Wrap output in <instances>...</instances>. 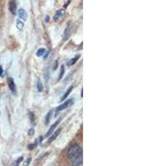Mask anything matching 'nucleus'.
<instances>
[{
	"instance_id": "nucleus-12",
	"label": "nucleus",
	"mask_w": 166,
	"mask_h": 166,
	"mask_svg": "<svg viewBox=\"0 0 166 166\" xmlns=\"http://www.w3.org/2000/svg\"><path fill=\"white\" fill-rule=\"evenodd\" d=\"M46 53H47V49L45 48H41L37 51L36 54H37V57H43V56L46 54Z\"/></svg>"
},
{
	"instance_id": "nucleus-10",
	"label": "nucleus",
	"mask_w": 166,
	"mask_h": 166,
	"mask_svg": "<svg viewBox=\"0 0 166 166\" xmlns=\"http://www.w3.org/2000/svg\"><path fill=\"white\" fill-rule=\"evenodd\" d=\"M71 24L69 23L68 25H67V27L65 28V31H64V33H63L64 41H66V40L68 39L69 37H70V35H71Z\"/></svg>"
},
{
	"instance_id": "nucleus-18",
	"label": "nucleus",
	"mask_w": 166,
	"mask_h": 166,
	"mask_svg": "<svg viewBox=\"0 0 166 166\" xmlns=\"http://www.w3.org/2000/svg\"><path fill=\"white\" fill-rule=\"evenodd\" d=\"M29 119H30V121H31L32 124H35V122H36V118H35L34 113L29 112Z\"/></svg>"
},
{
	"instance_id": "nucleus-25",
	"label": "nucleus",
	"mask_w": 166,
	"mask_h": 166,
	"mask_svg": "<svg viewBox=\"0 0 166 166\" xmlns=\"http://www.w3.org/2000/svg\"><path fill=\"white\" fill-rule=\"evenodd\" d=\"M49 19H50L49 16H48V15H47V16H46V19H45V21L47 22V23H48V22H49Z\"/></svg>"
},
{
	"instance_id": "nucleus-28",
	"label": "nucleus",
	"mask_w": 166,
	"mask_h": 166,
	"mask_svg": "<svg viewBox=\"0 0 166 166\" xmlns=\"http://www.w3.org/2000/svg\"><path fill=\"white\" fill-rule=\"evenodd\" d=\"M81 96L83 97V91H82V92H81Z\"/></svg>"
},
{
	"instance_id": "nucleus-15",
	"label": "nucleus",
	"mask_w": 166,
	"mask_h": 166,
	"mask_svg": "<svg viewBox=\"0 0 166 166\" xmlns=\"http://www.w3.org/2000/svg\"><path fill=\"white\" fill-rule=\"evenodd\" d=\"M64 73H65V66H64V65H62L61 69H60V72H59V75H58L57 82L62 80V78L64 76Z\"/></svg>"
},
{
	"instance_id": "nucleus-4",
	"label": "nucleus",
	"mask_w": 166,
	"mask_h": 166,
	"mask_svg": "<svg viewBox=\"0 0 166 166\" xmlns=\"http://www.w3.org/2000/svg\"><path fill=\"white\" fill-rule=\"evenodd\" d=\"M66 13L65 9H59L55 13L54 16H53V20L55 22H57L60 19H62L64 16V14Z\"/></svg>"
},
{
	"instance_id": "nucleus-22",
	"label": "nucleus",
	"mask_w": 166,
	"mask_h": 166,
	"mask_svg": "<svg viewBox=\"0 0 166 166\" xmlns=\"http://www.w3.org/2000/svg\"><path fill=\"white\" fill-rule=\"evenodd\" d=\"M0 77H4V70H3V66L0 65Z\"/></svg>"
},
{
	"instance_id": "nucleus-5",
	"label": "nucleus",
	"mask_w": 166,
	"mask_h": 166,
	"mask_svg": "<svg viewBox=\"0 0 166 166\" xmlns=\"http://www.w3.org/2000/svg\"><path fill=\"white\" fill-rule=\"evenodd\" d=\"M18 15H19V18L20 20L22 21H26L28 19V13L23 8H19V11H18Z\"/></svg>"
},
{
	"instance_id": "nucleus-16",
	"label": "nucleus",
	"mask_w": 166,
	"mask_h": 166,
	"mask_svg": "<svg viewBox=\"0 0 166 166\" xmlns=\"http://www.w3.org/2000/svg\"><path fill=\"white\" fill-rule=\"evenodd\" d=\"M73 89V87H70L68 88V89L66 90V92L65 93H64V95L62 96V99H61V100H65L66 99V97H67V96H69V94H70V93L71 92V90Z\"/></svg>"
},
{
	"instance_id": "nucleus-26",
	"label": "nucleus",
	"mask_w": 166,
	"mask_h": 166,
	"mask_svg": "<svg viewBox=\"0 0 166 166\" xmlns=\"http://www.w3.org/2000/svg\"><path fill=\"white\" fill-rule=\"evenodd\" d=\"M38 140H39V143H40V144H41V143L42 142V140H43V137H42V135H41V136H40V138H39V139H38Z\"/></svg>"
},
{
	"instance_id": "nucleus-7",
	"label": "nucleus",
	"mask_w": 166,
	"mask_h": 166,
	"mask_svg": "<svg viewBox=\"0 0 166 166\" xmlns=\"http://www.w3.org/2000/svg\"><path fill=\"white\" fill-rule=\"evenodd\" d=\"M62 131V128H59V129H57L56 131H54L53 133V134H51L50 136H49V139H48V144H51V143L53 142V140H55L56 139H57V137L58 136V134H60Z\"/></svg>"
},
{
	"instance_id": "nucleus-24",
	"label": "nucleus",
	"mask_w": 166,
	"mask_h": 166,
	"mask_svg": "<svg viewBox=\"0 0 166 166\" xmlns=\"http://www.w3.org/2000/svg\"><path fill=\"white\" fill-rule=\"evenodd\" d=\"M57 66H58V61L57 60V61H56L55 62H54V66L53 67L54 71H55V70H57Z\"/></svg>"
},
{
	"instance_id": "nucleus-13",
	"label": "nucleus",
	"mask_w": 166,
	"mask_h": 166,
	"mask_svg": "<svg viewBox=\"0 0 166 166\" xmlns=\"http://www.w3.org/2000/svg\"><path fill=\"white\" fill-rule=\"evenodd\" d=\"M16 27H17V28L19 29V30H23V28H24V23L22 20H20V19H17V21H16Z\"/></svg>"
},
{
	"instance_id": "nucleus-9",
	"label": "nucleus",
	"mask_w": 166,
	"mask_h": 166,
	"mask_svg": "<svg viewBox=\"0 0 166 166\" xmlns=\"http://www.w3.org/2000/svg\"><path fill=\"white\" fill-rule=\"evenodd\" d=\"M83 162V158H82V155L77 156V158H75L72 160V163L71 165L72 166H81Z\"/></svg>"
},
{
	"instance_id": "nucleus-1",
	"label": "nucleus",
	"mask_w": 166,
	"mask_h": 166,
	"mask_svg": "<svg viewBox=\"0 0 166 166\" xmlns=\"http://www.w3.org/2000/svg\"><path fill=\"white\" fill-rule=\"evenodd\" d=\"M82 155V148L77 144L71 145L67 150V158L70 160L77 158V156Z\"/></svg>"
},
{
	"instance_id": "nucleus-14",
	"label": "nucleus",
	"mask_w": 166,
	"mask_h": 166,
	"mask_svg": "<svg viewBox=\"0 0 166 166\" xmlns=\"http://www.w3.org/2000/svg\"><path fill=\"white\" fill-rule=\"evenodd\" d=\"M52 116H53V111L51 110V111H48V113L47 114V116H46V118H45V125L49 124L51 118H52Z\"/></svg>"
},
{
	"instance_id": "nucleus-21",
	"label": "nucleus",
	"mask_w": 166,
	"mask_h": 166,
	"mask_svg": "<svg viewBox=\"0 0 166 166\" xmlns=\"http://www.w3.org/2000/svg\"><path fill=\"white\" fill-rule=\"evenodd\" d=\"M36 146H37V142L34 143V144H33V143H32V144H30V145H28V150H32Z\"/></svg>"
},
{
	"instance_id": "nucleus-8",
	"label": "nucleus",
	"mask_w": 166,
	"mask_h": 166,
	"mask_svg": "<svg viewBox=\"0 0 166 166\" xmlns=\"http://www.w3.org/2000/svg\"><path fill=\"white\" fill-rule=\"evenodd\" d=\"M8 9L11 12L12 14L15 15L17 11V2L16 1H10L8 4Z\"/></svg>"
},
{
	"instance_id": "nucleus-11",
	"label": "nucleus",
	"mask_w": 166,
	"mask_h": 166,
	"mask_svg": "<svg viewBox=\"0 0 166 166\" xmlns=\"http://www.w3.org/2000/svg\"><path fill=\"white\" fill-rule=\"evenodd\" d=\"M80 57H81L80 54H77V55H76L75 57H73V58H71V60L67 62V66H72V65H74V64L77 63V62L79 60Z\"/></svg>"
},
{
	"instance_id": "nucleus-20",
	"label": "nucleus",
	"mask_w": 166,
	"mask_h": 166,
	"mask_svg": "<svg viewBox=\"0 0 166 166\" xmlns=\"http://www.w3.org/2000/svg\"><path fill=\"white\" fill-rule=\"evenodd\" d=\"M31 161H32V158H28L26 160L24 161V163H23V166H28L29 164H30V163H31Z\"/></svg>"
},
{
	"instance_id": "nucleus-17",
	"label": "nucleus",
	"mask_w": 166,
	"mask_h": 166,
	"mask_svg": "<svg viewBox=\"0 0 166 166\" xmlns=\"http://www.w3.org/2000/svg\"><path fill=\"white\" fill-rule=\"evenodd\" d=\"M37 91L39 92H42L43 91V84H42V81L40 79L37 80Z\"/></svg>"
},
{
	"instance_id": "nucleus-19",
	"label": "nucleus",
	"mask_w": 166,
	"mask_h": 166,
	"mask_svg": "<svg viewBox=\"0 0 166 166\" xmlns=\"http://www.w3.org/2000/svg\"><path fill=\"white\" fill-rule=\"evenodd\" d=\"M23 156H21V157H19V158L18 159V160H17L15 161L14 163H13V166H19V164L21 163L22 161H23Z\"/></svg>"
},
{
	"instance_id": "nucleus-27",
	"label": "nucleus",
	"mask_w": 166,
	"mask_h": 166,
	"mask_svg": "<svg viewBox=\"0 0 166 166\" xmlns=\"http://www.w3.org/2000/svg\"><path fill=\"white\" fill-rule=\"evenodd\" d=\"M71 3V1H68V2H67V3H66V4H65V5H64V7H65V8H66V7H67V6H68V4L69 3Z\"/></svg>"
},
{
	"instance_id": "nucleus-3",
	"label": "nucleus",
	"mask_w": 166,
	"mask_h": 166,
	"mask_svg": "<svg viewBox=\"0 0 166 166\" xmlns=\"http://www.w3.org/2000/svg\"><path fill=\"white\" fill-rule=\"evenodd\" d=\"M7 82H8V86L9 87V89L13 93H16V84H15V82H14V80L12 77H8V79H7Z\"/></svg>"
},
{
	"instance_id": "nucleus-6",
	"label": "nucleus",
	"mask_w": 166,
	"mask_h": 166,
	"mask_svg": "<svg viewBox=\"0 0 166 166\" xmlns=\"http://www.w3.org/2000/svg\"><path fill=\"white\" fill-rule=\"evenodd\" d=\"M61 121H62V118L58 119L57 121H56L55 123H54V124H53V126H52L50 127V128H49V130H48V131L47 132V134H46V136H48V137H49L51 134H53V132H54V130H55L56 128H57V126H58V124H59V123L61 122Z\"/></svg>"
},
{
	"instance_id": "nucleus-2",
	"label": "nucleus",
	"mask_w": 166,
	"mask_h": 166,
	"mask_svg": "<svg viewBox=\"0 0 166 166\" xmlns=\"http://www.w3.org/2000/svg\"><path fill=\"white\" fill-rule=\"evenodd\" d=\"M73 103H74L73 98H71V99H68V100H65L62 104H61L60 105H58L57 107L56 108V112L58 113V112H60V111L65 110V109L68 108L69 106H71V105H73Z\"/></svg>"
},
{
	"instance_id": "nucleus-23",
	"label": "nucleus",
	"mask_w": 166,
	"mask_h": 166,
	"mask_svg": "<svg viewBox=\"0 0 166 166\" xmlns=\"http://www.w3.org/2000/svg\"><path fill=\"white\" fill-rule=\"evenodd\" d=\"M34 129L33 128H31V129H29L28 130V134L29 135H33L34 134Z\"/></svg>"
}]
</instances>
